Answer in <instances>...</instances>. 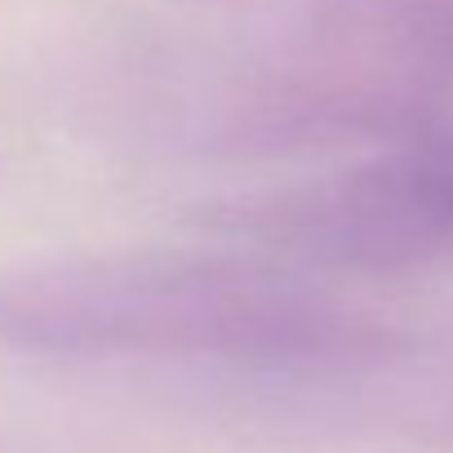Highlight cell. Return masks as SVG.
Instances as JSON below:
<instances>
[{"label": "cell", "instance_id": "obj_1", "mask_svg": "<svg viewBox=\"0 0 453 453\" xmlns=\"http://www.w3.org/2000/svg\"><path fill=\"white\" fill-rule=\"evenodd\" d=\"M0 347L347 369L395 356L404 334L263 258L138 250L0 272Z\"/></svg>", "mask_w": 453, "mask_h": 453}, {"label": "cell", "instance_id": "obj_2", "mask_svg": "<svg viewBox=\"0 0 453 453\" xmlns=\"http://www.w3.org/2000/svg\"><path fill=\"white\" fill-rule=\"evenodd\" d=\"M453 0H307L236 85L222 147L311 156L449 125Z\"/></svg>", "mask_w": 453, "mask_h": 453}, {"label": "cell", "instance_id": "obj_3", "mask_svg": "<svg viewBox=\"0 0 453 453\" xmlns=\"http://www.w3.org/2000/svg\"><path fill=\"white\" fill-rule=\"evenodd\" d=\"M200 226L311 272L400 276L453 263V125L325 178L218 200Z\"/></svg>", "mask_w": 453, "mask_h": 453}]
</instances>
